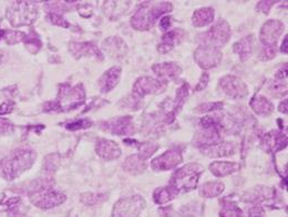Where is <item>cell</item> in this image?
I'll use <instances>...</instances> for the list:
<instances>
[{
	"label": "cell",
	"instance_id": "obj_44",
	"mask_svg": "<svg viewBox=\"0 0 288 217\" xmlns=\"http://www.w3.org/2000/svg\"><path fill=\"white\" fill-rule=\"evenodd\" d=\"M207 82H209V74H203V76L201 78L200 83H198V86L196 87V91H200L202 89H204L206 87Z\"/></svg>",
	"mask_w": 288,
	"mask_h": 217
},
{
	"label": "cell",
	"instance_id": "obj_37",
	"mask_svg": "<svg viewBox=\"0 0 288 217\" xmlns=\"http://www.w3.org/2000/svg\"><path fill=\"white\" fill-rule=\"evenodd\" d=\"M14 125L6 119H0V135H7L12 133Z\"/></svg>",
	"mask_w": 288,
	"mask_h": 217
},
{
	"label": "cell",
	"instance_id": "obj_10",
	"mask_svg": "<svg viewBox=\"0 0 288 217\" xmlns=\"http://www.w3.org/2000/svg\"><path fill=\"white\" fill-rule=\"evenodd\" d=\"M221 87L228 96L233 99H242L247 96V87L242 80L235 75H226L221 80Z\"/></svg>",
	"mask_w": 288,
	"mask_h": 217
},
{
	"label": "cell",
	"instance_id": "obj_45",
	"mask_svg": "<svg viewBox=\"0 0 288 217\" xmlns=\"http://www.w3.org/2000/svg\"><path fill=\"white\" fill-rule=\"evenodd\" d=\"M163 217H181L175 211H173L172 208H165L162 211Z\"/></svg>",
	"mask_w": 288,
	"mask_h": 217
},
{
	"label": "cell",
	"instance_id": "obj_15",
	"mask_svg": "<svg viewBox=\"0 0 288 217\" xmlns=\"http://www.w3.org/2000/svg\"><path fill=\"white\" fill-rule=\"evenodd\" d=\"M102 49L110 58L121 59L125 56L128 48H126V45L121 38L110 37L103 41Z\"/></svg>",
	"mask_w": 288,
	"mask_h": 217
},
{
	"label": "cell",
	"instance_id": "obj_9",
	"mask_svg": "<svg viewBox=\"0 0 288 217\" xmlns=\"http://www.w3.org/2000/svg\"><path fill=\"white\" fill-rule=\"evenodd\" d=\"M194 57H195L198 66L203 69H211V68L218 66L222 60L221 51L214 47L205 45L198 47L194 53Z\"/></svg>",
	"mask_w": 288,
	"mask_h": 217
},
{
	"label": "cell",
	"instance_id": "obj_1",
	"mask_svg": "<svg viewBox=\"0 0 288 217\" xmlns=\"http://www.w3.org/2000/svg\"><path fill=\"white\" fill-rule=\"evenodd\" d=\"M172 6L168 2L151 3L144 2L131 19L132 27L137 30H149L165 12L171 11Z\"/></svg>",
	"mask_w": 288,
	"mask_h": 217
},
{
	"label": "cell",
	"instance_id": "obj_5",
	"mask_svg": "<svg viewBox=\"0 0 288 217\" xmlns=\"http://www.w3.org/2000/svg\"><path fill=\"white\" fill-rule=\"evenodd\" d=\"M84 90L82 86L70 87L68 84H62L59 90V96L54 109L61 110V111H70L82 103L84 101Z\"/></svg>",
	"mask_w": 288,
	"mask_h": 217
},
{
	"label": "cell",
	"instance_id": "obj_25",
	"mask_svg": "<svg viewBox=\"0 0 288 217\" xmlns=\"http://www.w3.org/2000/svg\"><path fill=\"white\" fill-rule=\"evenodd\" d=\"M211 171L216 176H225L236 172L239 169V165L231 162H215L210 167Z\"/></svg>",
	"mask_w": 288,
	"mask_h": 217
},
{
	"label": "cell",
	"instance_id": "obj_28",
	"mask_svg": "<svg viewBox=\"0 0 288 217\" xmlns=\"http://www.w3.org/2000/svg\"><path fill=\"white\" fill-rule=\"evenodd\" d=\"M223 190H224L223 183L209 182V183H205V184L201 187L200 193L202 196L210 198V197L218 196V195L223 192Z\"/></svg>",
	"mask_w": 288,
	"mask_h": 217
},
{
	"label": "cell",
	"instance_id": "obj_48",
	"mask_svg": "<svg viewBox=\"0 0 288 217\" xmlns=\"http://www.w3.org/2000/svg\"><path fill=\"white\" fill-rule=\"evenodd\" d=\"M5 60V53L2 52V51H0V65Z\"/></svg>",
	"mask_w": 288,
	"mask_h": 217
},
{
	"label": "cell",
	"instance_id": "obj_43",
	"mask_svg": "<svg viewBox=\"0 0 288 217\" xmlns=\"http://www.w3.org/2000/svg\"><path fill=\"white\" fill-rule=\"evenodd\" d=\"M170 21H171V17H168V16L163 17V18L161 19V21H160V28L162 29L163 31H167L171 24Z\"/></svg>",
	"mask_w": 288,
	"mask_h": 217
},
{
	"label": "cell",
	"instance_id": "obj_16",
	"mask_svg": "<svg viewBox=\"0 0 288 217\" xmlns=\"http://www.w3.org/2000/svg\"><path fill=\"white\" fill-rule=\"evenodd\" d=\"M70 51L75 58L81 57H99V59H102L100 50L96 45L91 42H71Z\"/></svg>",
	"mask_w": 288,
	"mask_h": 217
},
{
	"label": "cell",
	"instance_id": "obj_12",
	"mask_svg": "<svg viewBox=\"0 0 288 217\" xmlns=\"http://www.w3.org/2000/svg\"><path fill=\"white\" fill-rule=\"evenodd\" d=\"M284 31V25L281 21L269 20L263 25L261 30V40L265 47L276 45V41Z\"/></svg>",
	"mask_w": 288,
	"mask_h": 217
},
{
	"label": "cell",
	"instance_id": "obj_36",
	"mask_svg": "<svg viewBox=\"0 0 288 217\" xmlns=\"http://www.w3.org/2000/svg\"><path fill=\"white\" fill-rule=\"evenodd\" d=\"M91 121L89 120H77V121H73V122H70L67 124V129L68 130H81V129H87V127L91 126Z\"/></svg>",
	"mask_w": 288,
	"mask_h": 217
},
{
	"label": "cell",
	"instance_id": "obj_47",
	"mask_svg": "<svg viewBox=\"0 0 288 217\" xmlns=\"http://www.w3.org/2000/svg\"><path fill=\"white\" fill-rule=\"evenodd\" d=\"M286 106H287V103L285 101V103H282L281 104V108H279V111L281 112H286Z\"/></svg>",
	"mask_w": 288,
	"mask_h": 217
},
{
	"label": "cell",
	"instance_id": "obj_27",
	"mask_svg": "<svg viewBox=\"0 0 288 217\" xmlns=\"http://www.w3.org/2000/svg\"><path fill=\"white\" fill-rule=\"evenodd\" d=\"M265 145L270 151H277L286 145V137L277 132H272L265 137Z\"/></svg>",
	"mask_w": 288,
	"mask_h": 217
},
{
	"label": "cell",
	"instance_id": "obj_7",
	"mask_svg": "<svg viewBox=\"0 0 288 217\" xmlns=\"http://www.w3.org/2000/svg\"><path fill=\"white\" fill-rule=\"evenodd\" d=\"M231 37V28L226 21L219 20L212 27L209 31L202 35V42L205 46L217 48L225 45Z\"/></svg>",
	"mask_w": 288,
	"mask_h": 217
},
{
	"label": "cell",
	"instance_id": "obj_22",
	"mask_svg": "<svg viewBox=\"0 0 288 217\" xmlns=\"http://www.w3.org/2000/svg\"><path fill=\"white\" fill-rule=\"evenodd\" d=\"M253 37H245L244 39L237 41L236 44L233 47L234 49V52H236L240 57L242 60H246L253 52Z\"/></svg>",
	"mask_w": 288,
	"mask_h": 217
},
{
	"label": "cell",
	"instance_id": "obj_33",
	"mask_svg": "<svg viewBox=\"0 0 288 217\" xmlns=\"http://www.w3.org/2000/svg\"><path fill=\"white\" fill-rule=\"evenodd\" d=\"M221 216L222 217H242L240 215V211L239 207H236L233 204L228 203L225 206L223 207V210L221 212Z\"/></svg>",
	"mask_w": 288,
	"mask_h": 217
},
{
	"label": "cell",
	"instance_id": "obj_14",
	"mask_svg": "<svg viewBox=\"0 0 288 217\" xmlns=\"http://www.w3.org/2000/svg\"><path fill=\"white\" fill-rule=\"evenodd\" d=\"M102 125L105 130L118 135H130L134 132V126L132 124V121H131V118L129 117L113 119V120L104 122Z\"/></svg>",
	"mask_w": 288,
	"mask_h": 217
},
{
	"label": "cell",
	"instance_id": "obj_40",
	"mask_svg": "<svg viewBox=\"0 0 288 217\" xmlns=\"http://www.w3.org/2000/svg\"><path fill=\"white\" fill-rule=\"evenodd\" d=\"M139 102L140 101L138 99V96H135L134 95L133 96H128L124 100L123 106H124V108H129L131 110H137L139 108V106H140Z\"/></svg>",
	"mask_w": 288,
	"mask_h": 217
},
{
	"label": "cell",
	"instance_id": "obj_6",
	"mask_svg": "<svg viewBox=\"0 0 288 217\" xmlns=\"http://www.w3.org/2000/svg\"><path fill=\"white\" fill-rule=\"evenodd\" d=\"M31 201L36 206L45 210L53 208L65 202L66 196L48 187H39L30 194Z\"/></svg>",
	"mask_w": 288,
	"mask_h": 217
},
{
	"label": "cell",
	"instance_id": "obj_11",
	"mask_svg": "<svg viewBox=\"0 0 288 217\" xmlns=\"http://www.w3.org/2000/svg\"><path fill=\"white\" fill-rule=\"evenodd\" d=\"M182 162V154L179 148H171L164 154L160 155L152 161V168L156 171H168L175 168Z\"/></svg>",
	"mask_w": 288,
	"mask_h": 217
},
{
	"label": "cell",
	"instance_id": "obj_39",
	"mask_svg": "<svg viewBox=\"0 0 288 217\" xmlns=\"http://www.w3.org/2000/svg\"><path fill=\"white\" fill-rule=\"evenodd\" d=\"M50 20L54 24L61 25V27H69V24L67 23V20L63 19L61 14H56V12H50Z\"/></svg>",
	"mask_w": 288,
	"mask_h": 217
},
{
	"label": "cell",
	"instance_id": "obj_32",
	"mask_svg": "<svg viewBox=\"0 0 288 217\" xmlns=\"http://www.w3.org/2000/svg\"><path fill=\"white\" fill-rule=\"evenodd\" d=\"M82 202L87 205H96V204H99L104 201L105 195L101 194H93V193H86L83 194L82 196Z\"/></svg>",
	"mask_w": 288,
	"mask_h": 217
},
{
	"label": "cell",
	"instance_id": "obj_23",
	"mask_svg": "<svg viewBox=\"0 0 288 217\" xmlns=\"http://www.w3.org/2000/svg\"><path fill=\"white\" fill-rule=\"evenodd\" d=\"M146 168L145 160H143L141 156L138 155H131L124 161L123 169L128 173L139 174L142 173Z\"/></svg>",
	"mask_w": 288,
	"mask_h": 217
},
{
	"label": "cell",
	"instance_id": "obj_19",
	"mask_svg": "<svg viewBox=\"0 0 288 217\" xmlns=\"http://www.w3.org/2000/svg\"><path fill=\"white\" fill-rule=\"evenodd\" d=\"M153 71L161 79L168 81L176 78V76L181 73V68L177 66L176 63L165 62L160 63V65H154Z\"/></svg>",
	"mask_w": 288,
	"mask_h": 217
},
{
	"label": "cell",
	"instance_id": "obj_49",
	"mask_svg": "<svg viewBox=\"0 0 288 217\" xmlns=\"http://www.w3.org/2000/svg\"><path fill=\"white\" fill-rule=\"evenodd\" d=\"M5 33H6V31H3V30H0V39H2V38L5 37Z\"/></svg>",
	"mask_w": 288,
	"mask_h": 217
},
{
	"label": "cell",
	"instance_id": "obj_34",
	"mask_svg": "<svg viewBox=\"0 0 288 217\" xmlns=\"http://www.w3.org/2000/svg\"><path fill=\"white\" fill-rule=\"evenodd\" d=\"M5 39L9 45H15L17 42L26 39V35L20 31H8L5 33Z\"/></svg>",
	"mask_w": 288,
	"mask_h": 217
},
{
	"label": "cell",
	"instance_id": "obj_3",
	"mask_svg": "<svg viewBox=\"0 0 288 217\" xmlns=\"http://www.w3.org/2000/svg\"><path fill=\"white\" fill-rule=\"evenodd\" d=\"M38 17V9L32 2L17 1L7 9V18L14 27L32 24Z\"/></svg>",
	"mask_w": 288,
	"mask_h": 217
},
{
	"label": "cell",
	"instance_id": "obj_18",
	"mask_svg": "<svg viewBox=\"0 0 288 217\" xmlns=\"http://www.w3.org/2000/svg\"><path fill=\"white\" fill-rule=\"evenodd\" d=\"M121 69L119 67H112L100 79V89L102 93H108L117 86L120 79Z\"/></svg>",
	"mask_w": 288,
	"mask_h": 217
},
{
	"label": "cell",
	"instance_id": "obj_26",
	"mask_svg": "<svg viewBox=\"0 0 288 217\" xmlns=\"http://www.w3.org/2000/svg\"><path fill=\"white\" fill-rule=\"evenodd\" d=\"M251 105L254 111L260 116H267L272 113L274 106L264 96H255L251 102Z\"/></svg>",
	"mask_w": 288,
	"mask_h": 217
},
{
	"label": "cell",
	"instance_id": "obj_13",
	"mask_svg": "<svg viewBox=\"0 0 288 217\" xmlns=\"http://www.w3.org/2000/svg\"><path fill=\"white\" fill-rule=\"evenodd\" d=\"M161 88H162V84L159 80L150 78V76H142L135 82L133 92L135 96L143 97L147 95L159 92Z\"/></svg>",
	"mask_w": 288,
	"mask_h": 217
},
{
	"label": "cell",
	"instance_id": "obj_42",
	"mask_svg": "<svg viewBox=\"0 0 288 217\" xmlns=\"http://www.w3.org/2000/svg\"><path fill=\"white\" fill-rule=\"evenodd\" d=\"M15 108V103L12 101L3 102L2 104H0V114H7L10 113Z\"/></svg>",
	"mask_w": 288,
	"mask_h": 217
},
{
	"label": "cell",
	"instance_id": "obj_24",
	"mask_svg": "<svg viewBox=\"0 0 288 217\" xmlns=\"http://www.w3.org/2000/svg\"><path fill=\"white\" fill-rule=\"evenodd\" d=\"M214 19V10L212 8H201L194 12L192 17L193 24L196 27H204Z\"/></svg>",
	"mask_w": 288,
	"mask_h": 217
},
{
	"label": "cell",
	"instance_id": "obj_35",
	"mask_svg": "<svg viewBox=\"0 0 288 217\" xmlns=\"http://www.w3.org/2000/svg\"><path fill=\"white\" fill-rule=\"evenodd\" d=\"M59 160H60V157H59L57 154H51L47 156L45 160V168L47 171H50V172L56 171V169L59 165Z\"/></svg>",
	"mask_w": 288,
	"mask_h": 217
},
{
	"label": "cell",
	"instance_id": "obj_8",
	"mask_svg": "<svg viewBox=\"0 0 288 217\" xmlns=\"http://www.w3.org/2000/svg\"><path fill=\"white\" fill-rule=\"evenodd\" d=\"M144 205L143 198L140 196H132L129 198L120 199L114 205V217H138L142 212Z\"/></svg>",
	"mask_w": 288,
	"mask_h": 217
},
{
	"label": "cell",
	"instance_id": "obj_46",
	"mask_svg": "<svg viewBox=\"0 0 288 217\" xmlns=\"http://www.w3.org/2000/svg\"><path fill=\"white\" fill-rule=\"evenodd\" d=\"M272 3H275L274 1H263L261 2V7L263 8V12H265L266 15L268 14L269 8L272 7Z\"/></svg>",
	"mask_w": 288,
	"mask_h": 217
},
{
	"label": "cell",
	"instance_id": "obj_20",
	"mask_svg": "<svg viewBox=\"0 0 288 217\" xmlns=\"http://www.w3.org/2000/svg\"><path fill=\"white\" fill-rule=\"evenodd\" d=\"M202 152L205 153L207 156L219 157V156H230L235 152V146L231 143L212 144L202 148Z\"/></svg>",
	"mask_w": 288,
	"mask_h": 217
},
{
	"label": "cell",
	"instance_id": "obj_17",
	"mask_svg": "<svg viewBox=\"0 0 288 217\" xmlns=\"http://www.w3.org/2000/svg\"><path fill=\"white\" fill-rule=\"evenodd\" d=\"M96 151L98 153V155L105 161H111L116 160L121 155V150L119 147L118 144L110 140H100L96 144Z\"/></svg>",
	"mask_w": 288,
	"mask_h": 217
},
{
	"label": "cell",
	"instance_id": "obj_29",
	"mask_svg": "<svg viewBox=\"0 0 288 217\" xmlns=\"http://www.w3.org/2000/svg\"><path fill=\"white\" fill-rule=\"evenodd\" d=\"M177 194V191L173 186L170 187H163V189H159L154 192V201L158 204H164L168 201H171L175 197Z\"/></svg>",
	"mask_w": 288,
	"mask_h": 217
},
{
	"label": "cell",
	"instance_id": "obj_4",
	"mask_svg": "<svg viewBox=\"0 0 288 217\" xmlns=\"http://www.w3.org/2000/svg\"><path fill=\"white\" fill-rule=\"evenodd\" d=\"M201 173L202 168L200 165L194 163L185 165L174 173L171 186L174 187L176 191H192L196 187Z\"/></svg>",
	"mask_w": 288,
	"mask_h": 217
},
{
	"label": "cell",
	"instance_id": "obj_30",
	"mask_svg": "<svg viewBox=\"0 0 288 217\" xmlns=\"http://www.w3.org/2000/svg\"><path fill=\"white\" fill-rule=\"evenodd\" d=\"M159 145L156 143H151V142H147V143H142L140 144L139 146V150H140V156L142 157L143 160H146L147 157H150L152 154H154V153L158 151Z\"/></svg>",
	"mask_w": 288,
	"mask_h": 217
},
{
	"label": "cell",
	"instance_id": "obj_38",
	"mask_svg": "<svg viewBox=\"0 0 288 217\" xmlns=\"http://www.w3.org/2000/svg\"><path fill=\"white\" fill-rule=\"evenodd\" d=\"M276 54V47L275 46H270V47H264L262 50L261 53V58L262 60H269L275 57Z\"/></svg>",
	"mask_w": 288,
	"mask_h": 217
},
{
	"label": "cell",
	"instance_id": "obj_2",
	"mask_svg": "<svg viewBox=\"0 0 288 217\" xmlns=\"http://www.w3.org/2000/svg\"><path fill=\"white\" fill-rule=\"evenodd\" d=\"M36 153L31 150H17L1 162V172L7 180H14L32 167Z\"/></svg>",
	"mask_w": 288,
	"mask_h": 217
},
{
	"label": "cell",
	"instance_id": "obj_31",
	"mask_svg": "<svg viewBox=\"0 0 288 217\" xmlns=\"http://www.w3.org/2000/svg\"><path fill=\"white\" fill-rule=\"evenodd\" d=\"M275 79H276L275 80V82L273 84H270V93L276 97L286 95L287 86H286V82H284V79H277V78Z\"/></svg>",
	"mask_w": 288,
	"mask_h": 217
},
{
	"label": "cell",
	"instance_id": "obj_41",
	"mask_svg": "<svg viewBox=\"0 0 288 217\" xmlns=\"http://www.w3.org/2000/svg\"><path fill=\"white\" fill-rule=\"evenodd\" d=\"M218 108H221V104H218V103H206V104H202L201 106H198L197 111L198 112L214 111V110H217Z\"/></svg>",
	"mask_w": 288,
	"mask_h": 217
},
{
	"label": "cell",
	"instance_id": "obj_21",
	"mask_svg": "<svg viewBox=\"0 0 288 217\" xmlns=\"http://www.w3.org/2000/svg\"><path fill=\"white\" fill-rule=\"evenodd\" d=\"M182 37H183V31L180 30V29H177V30L175 29V30L165 33L162 38V42L159 46V51L161 53L168 52L182 39Z\"/></svg>",
	"mask_w": 288,
	"mask_h": 217
}]
</instances>
